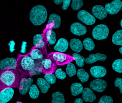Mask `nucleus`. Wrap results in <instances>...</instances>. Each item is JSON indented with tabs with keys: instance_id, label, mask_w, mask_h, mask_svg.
<instances>
[{
	"instance_id": "obj_1",
	"label": "nucleus",
	"mask_w": 122,
	"mask_h": 103,
	"mask_svg": "<svg viewBox=\"0 0 122 103\" xmlns=\"http://www.w3.org/2000/svg\"><path fill=\"white\" fill-rule=\"evenodd\" d=\"M21 79L17 69L0 70V92L10 88H18Z\"/></svg>"
},
{
	"instance_id": "obj_2",
	"label": "nucleus",
	"mask_w": 122,
	"mask_h": 103,
	"mask_svg": "<svg viewBox=\"0 0 122 103\" xmlns=\"http://www.w3.org/2000/svg\"><path fill=\"white\" fill-rule=\"evenodd\" d=\"M17 70L21 74V78L38 75L35 68V62L29 55H20L17 60Z\"/></svg>"
},
{
	"instance_id": "obj_3",
	"label": "nucleus",
	"mask_w": 122,
	"mask_h": 103,
	"mask_svg": "<svg viewBox=\"0 0 122 103\" xmlns=\"http://www.w3.org/2000/svg\"><path fill=\"white\" fill-rule=\"evenodd\" d=\"M47 18V11L45 6L37 5L33 7L30 13V20L35 26L43 24Z\"/></svg>"
},
{
	"instance_id": "obj_4",
	"label": "nucleus",
	"mask_w": 122,
	"mask_h": 103,
	"mask_svg": "<svg viewBox=\"0 0 122 103\" xmlns=\"http://www.w3.org/2000/svg\"><path fill=\"white\" fill-rule=\"evenodd\" d=\"M35 68L37 74H53L57 69V65L48 58L42 60H35Z\"/></svg>"
},
{
	"instance_id": "obj_5",
	"label": "nucleus",
	"mask_w": 122,
	"mask_h": 103,
	"mask_svg": "<svg viewBox=\"0 0 122 103\" xmlns=\"http://www.w3.org/2000/svg\"><path fill=\"white\" fill-rule=\"evenodd\" d=\"M48 58L58 65H64L72 62L74 58L70 55L61 52H52L47 55Z\"/></svg>"
},
{
	"instance_id": "obj_6",
	"label": "nucleus",
	"mask_w": 122,
	"mask_h": 103,
	"mask_svg": "<svg viewBox=\"0 0 122 103\" xmlns=\"http://www.w3.org/2000/svg\"><path fill=\"white\" fill-rule=\"evenodd\" d=\"M109 34V28L106 25L101 24L96 26L92 32V35L95 39L101 40L107 38Z\"/></svg>"
},
{
	"instance_id": "obj_7",
	"label": "nucleus",
	"mask_w": 122,
	"mask_h": 103,
	"mask_svg": "<svg viewBox=\"0 0 122 103\" xmlns=\"http://www.w3.org/2000/svg\"><path fill=\"white\" fill-rule=\"evenodd\" d=\"M78 20L87 25H93L96 23V18L85 10H81L78 13Z\"/></svg>"
},
{
	"instance_id": "obj_8",
	"label": "nucleus",
	"mask_w": 122,
	"mask_h": 103,
	"mask_svg": "<svg viewBox=\"0 0 122 103\" xmlns=\"http://www.w3.org/2000/svg\"><path fill=\"white\" fill-rule=\"evenodd\" d=\"M17 68V59L15 58H6L0 61V70H14Z\"/></svg>"
},
{
	"instance_id": "obj_9",
	"label": "nucleus",
	"mask_w": 122,
	"mask_h": 103,
	"mask_svg": "<svg viewBox=\"0 0 122 103\" xmlns=\"http://www.w3.org/2000/svg\"><path fill=\"white\" fill-rule=\"evenodd\" d=\"M122 7V1L120 0H115L111 3L105 5V10L110 15H115L121 11Z\"/></svg>"
},
{
	"instance_id": "obj_10",
	"label": "nucleus",
	"mask_w": 122,
	"mask_h": 103,
	"mask_svg": "<svg viewBox=\"0 0 122 103\" xmlns=\"http://www.w3.org/2000/svg\"><path fill=\"white\" fill-rule=\"evenodd\" d=\"M33 80L32 78H22L18 87L20 93L22 95H25L30 90Z\"/></svg>"
},
{
	"instance_id": "obj_11",
	"label": "nucleus",
	"mask_w": 122,
	"mask_h": 103,
	"mask_svg": "<svg viewBox=\"0 0 122 103\" xmlns=\"http://www.w3.org/2000/svg\"><path fill=\"white\" fill-rule=\"evenodd\" d=\"M107 86V83L106 81L101 79H96L90 83L91 89L99 93L104 92Z\"/></svg>"
},
{
	"instance_id": "obj_12",
	"label": "nucleus",
	"mask_w": 122,
	"mask_h": 103,
	"mask_svg": "<svg viewBox=\"0 0 122 103\" xmlns=\"http://www.w3.org/2000/svg\"><path fill=\"white\" fill-rule=\"evenodd\" d=\"M30 56L34 60H42L43 59L46 58L47 55L46 48H38L34 47L30 52Z\"/></svg>"
},
{
	"instance_id": "obj_13",
	"label": "nucleus",
	"mask_w": 122,
	"mask_h": 103,
	"mask_svg": "<svg viewBox=\"0 0 122 103\" xmlns=\"http://www.w3.org/2000/svg\"><path fill=\"white\" fill-rule=\"evenodd\" d=\"M70 30L73 34L78 36L84 35L87 32L86 27L79 22L73 23L71 26Z\"/></svg>"
},
{
	"instance_id": "obj_14",
	"label": "nucleus",
	"mask_w": 122,
	"mask_h": 103,
	"mask_svg": "<svg viewBox=\"0 0 122 103\" xmlns=\"http://www.w3.org/2000/svg\"><path fill=\"white\" fill-rule=\"evenodd\" d=\"M61 25V17L59 15L56 13H52L49 17L48 24L46 28L49 29L58 28Z\"/></svg>"
},
{
	"instance_id": "obj_15",
	"label": "nucleus",
	"mask_w": 122,
	"mask_h": 103,
	"mask_svg": "<svg viewBox=\"0 0 122 103\" xmlns=\"http://www.w3.org/2000/svg\"><path fill=\"white\" fill-rule=\"evenodd\" d=\"M93 16L99 20H103L108 16V13L105 10L104 7L101 5H96L92 8Z\"/></svg>"
},
{
	"instance_id": "obj_16",
	"label": "nucleus",
	"mask_w": 122,
	"mask_h": 103,
	"mask_svg": "<svg viewBox=\"0 0 122 103\" xmlns=\"http://www.w3.org/2000/svg\"><path fill=\"white\" fill-rule=\"evenodd\" d=\"M12 88H6L0 92V103H7L11 100L14 95Z\"/></svg>"
},
{
	"instance_id": "obj_17",
	"label": "nucleus",
	"mask_w": 122,
	"mask_h": 103,
	"mask_svg": "<svg viewBox=\"0 0 122 103\" xmlns=\"http://www.w3.org/2000/svg\"><path fill=\"white\" fill-rule=\"evenodd\" d=\"M107 59V56L104 54L97 53L96 54H91L89 55L88 57L85 58L86 63L92 64L96 62L98 60L99 61H104Z\"/></svg>"
},
{
	"instance_id": "obj_18",
	"label": "nucleus",
	"mask_w": 122,
	"mask_h": 103,
	"mask_svg": "<svg viewBox=\"0 0 122 103\" xmlns=\"http://www.w3.org/2000/svg\"><path fill=\"white\" fill-rule=\"evenodd\" d=\"M43 37L46 42L48 43L50 45H53L56 42V34L51 29L46 28L44 31Z\"/></svg>"
},
{
	"instance_id": "obj_19",
	"label": "nucleus",
	"mask_w": 122,
	"mask_h": 103,
	"mask_svg": "<svg viewBox=\"0 0 122 103\" xmlns=\"http://www.w3.org/2000/svg\"><path fill=\"white\" fill-rule=\"evenodd\" d=\"M90 72L93 77L98 78L104 77L107 74V70L104 67L94 66L91 68Z\"/></svg>"
},
{
	"instance_id": "obj_20",
	"label": "nucleus",
	"mask_w": 122,
	"mask_h": 103,
	"mask_svg": "<svg viewBox=\"0 0 122 103\" xmlns=\"http://www.w3.org/2000/svg\"><path fill=\"white\" fill-rule=\"evenodd\" d=\"M82 98L86 102H93L96 99V96L91 89L85 88L82 92Z\"/></svg>"
},
{
	"instance_id": "obj_21",
	"label": "nucleus",
	"mask_w": 122,
	"mask_h": 103,
	"mask_svg": "<svg viewBox=\"0 0 122 103\" xmlns=\"http://www.w3.org/2000/svg\"><path fill=\"white\" fill-rule=\"evenodd\" d=\"M33 43L34 47L36 48H46V42L42 34H37L34 35Z\"/></svg>"
},
{
	"instance_id": "obj_22",
	"label": "nucleus",
	"mask_w": 122,
	"mask_h": 103,
	"mask_svg": "<svg viewBox=\"0 0 122 103\" xmlns=\"http://www.w3.org/2000/svg\"><path fill=\"white\" fill-rule=\"evenodd\" d=\"M68 46L69 43L67 40L64 38H60L54 47V50H56L58 52L63 53L67 50Z\"/></svg>"
},
{
	"instance_id": "obj_23",
	"label": "nucleus",
	"mask_w": 122,
	"mask_h": 103,
	"mask_svg": "<svg viewBox=\"0 0 122 103\" xmlns=\"http://www.w3.org/2000/svg\"><path fill=\"white\" fill-rule=\"evenodd\" d=\"M69 45L70 46L71 49L76 52V53H79L83 49V43L78 39L73 38L69 42Z\"/></svg>"
},
{
	"instance_id": "obj_24",
	"label": "nucleus",
	"mask_w": 122,
	"mask_h": 103,
	"mask_svg": "<svg viewBox=\"0 0 122 103\" xmlns=\"http://www.w3.org/2000/svg\"><path fill=\"white\" fill-rule=\"evenodd\" d=\"M37 84L43 94L47 93L51 87L50 84L43 78H38L37 79Z\"/></svg>"
},
{
	"instance_id": "obj_25",
	"label": "nucleus",
	"mask_w": 122,
	"mask_h": 103,
	"mask_svg": "<svg viewBox=\"0 0 122 103\" xmlns=\"http://www.w3.org/2000/svg\"><path fill=\"white\" fill-rule=\"evenodd\" d=\"M83 87L82 84L79 83H74L71 86V92L73 96L78 95L79 94L82 93L83 90Z\"/></svg>"
},
{
	"instance_id": "obj_26",
	"label": "nucleus",
	"mask_w": 122,
	"mask_h": 103,
	"mask_svg": "<svg viewBox=\"0 0 122 103\" xmlns=\"http://www.w3.org/2000/svg\"><path fill=\"white\" fill-rule=\"evenodd\" d=\"M77 75L79 80L83 83L87 82L89 80V74L83 68H80L77 70Z\"/></svg>"
},
{
	"instance_id": "obj_27",
	"label": "nucleus",
	"mask_w": 122,
	"mask_h": 103,
	"mask_svg": "<svg viewBox=\"0 0 122 103\" xmlns=\"http://www.w3.org/2000/svg\"><path fill=\"white\" fill-rule=\"evenodd\" d=\"M52 103H65L63 94L60 92L54 93L52 95Z\"/></svg>"
},
{
	"instance_id": "obj_28",
	"label": "nucleus",
	"mask_w": 122,
	"mask_h": 103,
	"mask_svg": "<svg viewBox=\"0 0 122 103\" xmlns=\"http://www.w3.org/2000/svg\"><path fill=\"white\" fill-rule=\"evenodd\" d=\"M113 43L117 45H122V31L118 30L114 33L112 39Z\"/></svg>"
},
{
	"instance_id": "obj_29",
	"label": "nucleus",
	"mask_w": 122,
	"mask_h": 103,
	"mask_svg": "<svg viewBox=\"0 0 122 103\" xmlns=\"http://www.w3.org/2000/svg\"><path fill=\"white\" fill-rule=\"evenodd\" d=\"M83 45L84 47V48L88 51H92L95 48V44L93 40L91 38H86L84 39L83 42Z\"/></svg>"
},
{
	"instance_id": "obj_30",
	"label": "nucleus",
	"mask_w": 122,
	"mask_h": 103,
	"mask_svg": "<svg viewBox=\"0 0 122 103\" xmlns=\"http://www.w3.org/2000/svg\"><path fill=\"white\" fill-rule=\"evenodd\" d=\"M66 70L69 77H73L77 73V70H76L75 65L72 63V62H69L67 64Z\"/></svg>"
},
{
	"instance_id": "obj_31",
	"label": "nucleus",
	"mask_w": 122,
	"mask_h": 103,
	"mask_svg": "<svg viewBox=\"0 0 122 103\" xmlns=\"http://www.w3.org/2000/svg\"><path fill=\"white\" fill-rule=\"evenodd\" d=\"M40 95V91L38 90V87L36 85H32L30 87L29 91L30 97L33 99L38 98Z\"/></svg>"
},
{
	"instance_id": "obj_32",
	"label": "nucleus",
	"mask_w": 122,
	"mask_h": 103,
	"mask_svg": "<svg viewBox=\"0 0 122 103\" xmlns=\"http://www.w3.org/2000/svg\"><path fill=\"white\" fill-rule=\"evenodd\" d=\"M72 57L74 58V60H75V61L77 63V64L79 67H83L84 64V60H85V58L81 56L78 53H73L72 55Z\"/></svg>"
},
{
	"instance_id": "obj_33",
	"label": "nucleus",
	"mask_w": 122,
	"mask_h": 103,
	"mask_svg": "<svg viewBox=\"0 0 122 103\" xmlns=\"http://www.w3.org/2000/svg\"><path fill=\"white\" fill-rule=\"evenodd\" d=\"M112 68L113 70L116 71V72L120 73L122 72V59H119L116 60L113 62L112 64Z\"/></svg>"
},
{
	"instance_id": "obj_34",
	"label": "nucleus",
	"mask_w": 122,
	"mask_h": 103,
	"mask_svg": "<svg viewBox=\"0 0 122 103\" xmlns=\"http://www.w3.org/2000/svg\"><path fill=\"white\" fill-rule=\"evenodd\" d=\"M83 5V0H73L72 3V8L74 11H78L82 7Z\"/></svg>"
},
{
	"instance_id": "obj_35",
	"label": "nucleus",
	"mask_w": 122,
	"mask_h": 103,
	"mask_svg": "<svg viewBox=\"0 0 122 103\" xmlns=\"http://www.w3.org/2000/svg\"><path fill=\"white\" fill-rule=\"evenodd\" d=\"M45 79L49 84H53L56 82L57 79L53 74H45Z\"/></svg>"
},
{
	"instance_id": "obj_36",
	"label": "nucleus",
	"mask_w": 122,
	"mask_h": 103,
	"mask_svg": "<svg viewBox=\"0 0 122 103\" xmlns=\"http://www.w3.org/2000/svg\"><path fill=\"white\" fill-rule=\"evenodd\" d=\"M55 76L60 80H64L66 78V73L61 68H58L55 71Z\"/></svg>"
},
{
	"instance_id": "obj_37",
	"label": "nucleus",
	"mask_w": 122,
	"mask_h": 103,
	"mask_svg": "<svg viewBox=\"0 0 122 103\" xmlns=\"http://www.w3.org/2000/svg\"><path fill=\"white\" fill-rule=\"evenodd\" d=\"M98 103H113V100L110 96L104 95L101 97Z\"/></svg>"
},
{
	"instance_id": "obj_38",
	"label": "nucleus",
	"mask_w": 122,
	"mask_h": 103,
	"mask_svg": "<svg viewBox=\"0 0 122 103\" xmlns=\"http://www.w3.org/2000/svg\"><path fill=\"white\" fill-rule=\"evenodd\" d=\"M114 85L116 87L119 88L121 94H122V79L121 78H116L114 82Z\"/></svg>"
},
{
	"instance_id": "obj_39",
	"label": "nucleus",
	"mask_w": 122,
	"mask_h": 103,
	"mask_svg": "<svg viewBox=\"0 0 122 103\" xmlns=\"http://www.w3.org/2000/svg\"><path fill=\"white\" fill-rule=\"evenodd\" d=\"M15 44H16V43H15V42L13 40H10L9 43H8V45L10 48V51L11 53H12V52H13L15 50Z\"/></svg>"
},
{
	"instance_id": "obj_40",
	"label": "nucleus",
	"mask_w": 122,
	"mask_h": 103,
	"mask_svg": "<svg viewBox=\"0 0 122 103\" xmlns=\"http://www.w3.org/2000/svg\"><path fill=\"white\" fill-rule=\"evenodd\" d=\"M71 3L70 0H63V6H62V9L63 10H66L68 8L69 6V5Z\"/></svg>"
},
{
	"instance_id": "obj_41",
	"label": "nucleus",
	"mask_w": 122,
	"mask_h": 103,
	"mask_svg": "<svg viewBox=\"0 0 122 103\" xmlns=\"http://www.w3.org/2000/svg\"><path fill=\"white\" fill-rule=\"evenodd\" d=\"M27 45V43L26 42H23L21 45V53L24 54L26 52V47Z\"/></svg>"
},
{
	"instance_id": "obj_42",
	"label": "nucleus",
	"mask_w": 122,
	"mask_h": 103,
	"mask_svg": "<svg viewBox=\"0 0 122 103\" xmlns=\"http://www.w3.org/2000/svg\"><path fill=\"white\" fill-rule=\"evenodd\" d=\"M74 103H83V100L82 99L78 98L74 101Z\"/></svg>"
},
{
	"instance_id": "obj_43",
	"label": "nucleus",
	"mask_w": 122,
	"mask_h": 103,
	"mask_svg": "<svg viewBox=\"0 0 122 103\" xmlns=\"http://www.w3.org/2000/svg\"><path fill=\"white\" fill-rule=\"evenodd\" d=\"M54 2H55V3H56V5H59V4H61V3H63V1L62 0H60V1L55 0V1H54Z\"/></svg>"
},
{
	"instance_id": "obj_44",
	"label": "nucleus",
	"mask_w": 122,
	"mask_h": 103,
	"mask_svg": "<svg viewBox=\"0 0 122 103\" xmlns=\"http://www.w3.org/2000/svg\"><path fill=\"white\" fill-rule=\"evenodd\" d=\"M119 51L120 53H121V54H122V47H121V48H119Z\"/></svg>"
},
{
	"instance_id": "obj_45",
	"label": "nucleus",
	"mask_w": 122,
	"mask_h": 103,
	"mask_svg": "<svg viewBox=\"0 0 122 103\" xmlns=\"http://www.w3.org/2000/svg\"><path fill=\"white\" fill-rule=\"evenodd\" d=\"M121 27H122V20H121Z\"/></svg>"
},
{
	"instance_id": "obj_46",
	"label": "nucleus",
	"mask_w": 122,
	"mask_h": 103,
	"mask_svg": "<svg viewBox=\"0 0 122 103\" xmlns=\"http://www.w3.org/2000/svg\"><path fill=\"white\" fill-rule=\"evenodd\" d=\"M16 103H22L21 102H16Z\"/></svg>"
}]
</instances>
